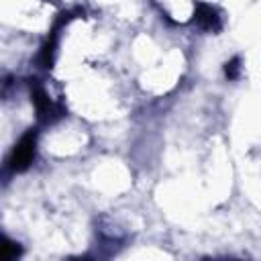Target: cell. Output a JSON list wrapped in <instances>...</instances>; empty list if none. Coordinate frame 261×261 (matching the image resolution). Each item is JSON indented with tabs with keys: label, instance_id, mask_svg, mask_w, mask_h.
I'll use <instances>...</instances> for the list:
<instances>
[{
	"label": "cell",
	"instance_id": "2",
	"mask_svg": "<svg viewBox=\"0 0 261 261\" xmlns=\"http://www.w3.org/2000/svg\"><path fill=\"white\" fill-rule=\"evenodd\" d=\"M196 20L202 29H208V31H218L220 29V16L216 14L214 8L206 6V4H200L198 10H196Z\"/></svg>",
	"mask_w": 261,
	"mask_h": 261
},
{
	"label": "cell",
	"instance_id": "1",
	"mask_svg": "<svg viewBox=\"0 0 261 261\" xmlns=\"http://www.w3.org/2000/svg\"><path fill=\"white\" fill-rule=\"evenodd\" d=\"M33 155H35V133H27L18 145L14 147L12 155H10V167L14 171H22L29 167V163L33 161Z\"/></svg>",
	"mask_w": 261,
	"mask_h": 261
},
{
	"label": "cell",
	"instance_id": "3",
	"mask_svg": "<svg viewBox=\"0 0 261 261\" xmlns=\"http://www.w3.org/2000/svg\"><path fill=\"white\" fill-rule=\"evenodd\" d=\"M16 253H18V249H16L12 243L2 245V257H4V259H12V257H16Z\"/></svg>",
	"mask_w": 261,
	"mask_h": 261
},
{
	"label": "cell",
	"instance_id": "4",
	"mask_svg": "<svg viewBox=\"0 0 261 261\" xmlns=\"http://www.w3.org/2000/svg\"><path fill=\"white\" fill-rule=\"evenodd\" d=\"M237 71H239V59L234 57L230 63H226V75H228V77H234Z\"/></svg>",
	"mask_w": 261,
	"mask_h": 261
}]
</instances>
